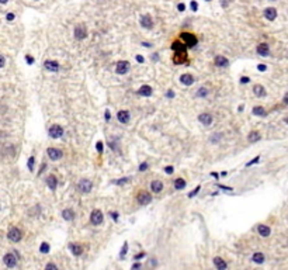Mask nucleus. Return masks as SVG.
Here are the masks:
<instances>
[{
	"instance_id": "obj_1",
	"label": "nucleus",
	"mask_w": 288,
	"mask_h": 270,
	"mask_svg": "<svg viewBox=\"0 0 288 270\" xmlns=\"http://www.w3.org/2000/svg\"><path fill=\"white\" fill-rule=\"evenodd\" d=\"M172 49L174 51V64L181 65L187 61V45L181 40H177L172 44Z\"/></svg>"
},
{
	"instance_id": "obj_2",
	"label": "nucleus",
	"mask_w": 288,
	"mask_h": 270,
	"mask_svg": "<svg viewBox=\"0 0 288 270\" xmlns=\"http://www.w3.org/2000/svg\"><path fill=\"white\" fill-rule=\"evenodd\" d=\"M180 40L187 45V48H194V46L198 44L197 37H195L194 34H191V33H181L180 34Z\"/></svg>"
},
{
	"instance_id": "obj_3",
	"label": "nucleus",
	"mask_w": 288,
	"mask_h": 270,
	"mask_svg": "<svg viewBox=\"0 0 288 270\" xmlns=\"http://www.w3.org/2000/svg\"><path fill=\"white\" fill-rule=\"evenodd\" d=\"M21 237H23L21 231L18 229V228H15V227L10 228L9 232H7V238H9L11 242H20V241H21Z\"/></svg>"
},
{
	"instance_id": "obj_4",
	"label": "nucleus",
	"mask_w": 288,
	"mask_h": 270,
	"mask_svg": "<svg viewBox=\"0 0 288 270\" xmlns=\"http://www.w3.org/2000/svg\"><path fill=\"white\" fill-rule=\"evenodd\" d=\"M129 68H131V65L128 61H118L117 65H115V72L118 73V75H125V73H128Z\"/></svg>"
},
{
	"instance_id": "obj_5",
	"label": "nucleus",
	"mask_w": 288,
	"mask_h": 270,
	"mask_svg": "<svg viewBox=\"0 0 288 270\" xmlns=\"http://www.w3.org/2000/svg\"><path fill=\"white\" fill-rule=\"evenodd\" d=\"M62 135H63V128L61 127V125H52L51 128H49V137L54 138V139H56V138H61Z\"/></svg>"
},
{
	"instance_id": "obj_6",
	"label": "nucleus",
	"mask_w": 288,
	"mask_h": 270,
	"mask_svg": "<svg viewBox=\"0 0 288 270\" xmlns=\"http://www.w3.org/2000/svg\"><path fill=\"white\" fill-rule=\"evenodd\" d=\"M137 200H138V203L139 204H149L152 201V194L151 193H148V191H139L138 193V196H137Z\"/></svg>"
},
{
	"instance_id": "obj_7",
	"label": "nucleus",
	"mask_w": 288,
	"mask_h": 270,
	"mask_svg": "<svg viewBox=\"0 0 288 270\" xmlns=\"http://www.w3.org/2000/svg\"><path fill=\"white\" fill-rule=\"evenodd\" d=\"M104 217H103V213H101L100 210H94L93 213H91L90 215V222L93 225H100L101 222H103Z\"/></svg>"
},
{
	"instance_id": "obj_8",
	"label": "nucleus",
	"mask_w": 288,
	"mask_h": 270,
	"mask_svg": "<svg viewBox=\"0 0 288 270\" xmlns=\"http://www.w3.org/2000/svg\"><path fill=\"white\" fill-rule=\"evenodd\" d=\"M3 262L9 269H13V267L17 266V258H15L13 253H6L4 258H3Z\"/></svg>"
},
{
	"instance_id": "obj_9",
	"label": "nucleus",
	"mask_w": 288,
	"mask_h": 270,
	"mask_svg": "<svg viewBox=\"0 0 288 270\" xmlns=\"http://www.w3.org/2000/svg\"><path fill=\"white\" fill-rule=\"evenodd\" d=\"M91 187H93V184H91V182L87 179H83L82 182L77 184V190L82 191V193H90Z\"/></svg>"
},
{
	"instance_id": "obj_10",
	"label": "nucleus",
	"mask_w": 288,
	"mask_h": 270,
	"mask_svg": "<svg viewBox=\"0 0 288 270\" xmlns=\"http://www.w3.org/2000/svg\"><path fill=\"white\" fill-rule=\"evenodd\" d=\"M86 37H87V30H86V27L83 24L77 25V27L75 28V38L76 40H85Z\"/></svg>"
},
{
	"instance_id": "obj_11",
	"label": "nucleus",
	"mask_w": 288,
	"mask_h": 270,
	"mask_svg": "<svg viewBox=\"0 0 288 270\" xmlns=\"http://www.w3.org/2000/svg\"><path fill=\"white\" fill-rule=\"evenodd\" d=\"M141 25H142L143 28H146V30H151V28H153V20H152V17L149 14H143L142 17H141Z\"/></svg>"
},
{
	"instance_id": "obj_12",
	"label": "nucleus",
	"mask_w": 288,
	"mask_h": 270,
	"mask_svg": "<svg viewBox=\"0 0 288 270\" xmlns=\"http://www.w3.org/2000/svg\"><path fill=\"white\" fill-rule=\"evenodd\" d=\"M46 153H48V156L52 159V161H58V159L62 158V151L61 149H58V148H48Z\"/></svg>"
},
{
	"instance_id": "obj_13",
	"label": "nucleus",
	"mask_w": 288,
	"mask_h": 270,
	"mask_svg": "<svg viewBox=\"0 0 288 270\" xmlns=\"http://www.w3.org/2000/svg\"><path fill=\"white\" fill-rule=\"evenodd\" d=\"M117 120H118L121 124H128L129 122V113L127 110H121V111L117 113Z\"/></svg>"
},
{
	"instance_id": "obj_14",
	"label": "nucleus",
	"mask_w": 288,
	"mask_h": 270,
	"mask_svg": "<svg viewBox=\"0 0 288 270\" xmlns=\"http://www.w3.org/2000/svg\"><path fill=\"white\" fill-rule=\"evenodd\" d=\"M44 68L48 72H58L59 70V64L56 61H45L44 62Z\"/></svg>"
},
{
	"instance_id": "obj_15",
	"label": "nucleus",
	"mask_w": 288,
	"mask_h": 270,
	"mask_svg": "<svg viewBox=\"0 0 288 270\" xmlns=\"http://www.w3.org/2000/svg\"><path fill=\"white\" fill-rule=\"evenodd\" d=\"M257 54L260 55V56H263V58H267L268 55H270V48H268V45H267L266 42L260 44V45L257 46Z\"/></svg>"
},
{
	"instance_id": "obj_16",
	"label": "nucleus",
	"mask_w": 288,
	"mask_h": 270,
	"mask_svg": "<svg viewBox=\"0 0 288 270\" xmlns=\"http://www.w3.org/2000/svg\"><path fill=\"white\" fill-rule=\"evenodd\" d=\"M198 120H200V122L201 124H204V125H211L212 124V115L209 114V113H203V114H200Z\"/></svg>"
},
{
	"instance_id": "obj_17",
	"label": "nucleus",
	"mask_w": 288,
	"mask_h": 270,
	"mask_svg": "<svg viewBox=\"0 0 288 270\" xmlns=\"http://www.w3.org/2000/svg\"><path fill=\"white\" fill-rule=\"evenodd\" d=\"M264 17L267 18V20H270V21H274L277 18V10L273 9V7H268V9L264 10Z\"/></svg>"
},
{
	"instance_id": "obj_18",
	"label": "nucleus",
	"mask_w": 288,
	"mask_h": 270,
	"mask_svg": "<svg viewBox=\"0 0 288 270\" xmlns=\"http://www.w3.org/2000/svg\"><path fill=\"white\" fill-rule=\"evenodd\" d=\"M257 232L260 234V237H263V238H267V237H270V234H271V229H270V227H267V225H263V224H260L257 227Z\"/></svg>"
},
{
	"instance_id": "obj_19",
	"label": "nucleus",
	"mask_w": 288,
	"mask_h": 270,
	"mask_svg": "<svg viewBox=\"0 0 288 270\" xmlns=\"http://www.w3.org/2000/svg\"><path fill=\"white\" fill-rule=\"evenodd\" d=\"M180 82H181L184 86H191L193 83H194V77H193L190 73H184V75L180 76Z\"/></svg>"
},
{
	"instance_id": "obj_20",
	"label": "nucleus",
	"mask_w": 288,
	"mask_h": 270,
	"mask_svg": "<svg viewBox=\"0 0 288 270\" xmlns=\"http://www.w3.org/2000/svg\"><path fill=\"white\" fill-rule=\"evenodd\" d=\"M45 183H46V186H48L51 190H56V187H58V179L55 176H48L46 177V180H45Z\"/></svg>"
},
{
	"instance_id": "obj_21",
	"label": "nucleus",
	"mask_w": 288,
	"mask_h": 270,
	"mask_svg": "<svg viewBox=\"0 0 288 270\" xmlns=\"http://www.w3.org/2000/svg\"><path fill=\"white\" fill-rule=\"evenodd\" d=\"M151 188L153 193H160V191L163 190V183H162L160 180H153V182L151 183Z\"/></svg>"
},
{
	"instance_id": "obj_22",
	"label": "nucleus",
	"mask_w": 288,
	"mask_h": 270,
	"mask_svg": "<svg viewBox=\"0 0 288 270\" xmlns=\"http://www.w3.org/2000/svg\"><path fill=\"white\" fill-rule=\"evenodd\" d=\"M215 65L219 68H226L228 65H229V61H228L225 56H221V55H218V56L215 58Z\"/></svg>"
},
{
	"instance_id": "obj_23",
	"label": "nucleus",
	"mask_w": 288,
	"mask_h": 270,
	"mask_svg": "<svg viewBox=\"0 0 288 270\" xmlns=\"http://www.w3.org/2000/svg\"><path fill=\"white\" fill-rule=\"evenodd\" d=\"M214 264H215V267L218 270H225L228 267L226 262H225L224 259H221V258H214Z\"/></svg>"
},
{
	"instance_id": "obj_24",
	"label": "nucleus",
	"mask_w": 288,
	"mask_h": 270,
	"mask_svg": "<svg viewBox=\"0 0 288 270\" xmlns=\"http://www.w3.org/2000/svg\"><path fill=\"white\" fill-rule=\"evenodd\" d=\"M69 249L75 256H80L83 253V248L80 245H77V243H72V245L69 246Z\"/></svg>"
},
{
	"instance_id": "obj_25",
	"label": "nucleus",
	"mask_w": 288,
	"mask_h": 270,
	"mask_svg": "<svg viewBox=\"0 0 288 270\" xmlns=\"http://www.w3.org/2000/svg\"><path fill=\"white\" fill-rule=\"evenodd\" d=\"M253 93H255L257 97H264V96H266V90H264V87L260 85H256L255 87H253Z\"/></svg>"
},
{
	"instance_id": "obj_26",
	"label": "nucleus",
	"mask_w": 288,
	"mask_h": 270,
	"mask_svg": "<svg viewBox=\"0 0 288 270\" xmlns=\"http://www.w3.org/2000/svg\"><path fill=\"white\" fill-rule=\"evenodd\" d=\"M138 93L141 94V96H145V97H149L152 94V87L151 86H142V87L138 90Z\"/></svg>"
},
{
	"instance_id": "obj_27",
	"label": "nucleus",
	"mask_w": 288,
	"mask_h": 270,
	"mask_svg": "<svg viewBox=\"0 0 288 270\" xmlns=\"http://www.w3.org/2000/svg\"><path fill=\"white\" fill-rule=\"evenodd\" d=\"M247 139H249V142H252V144L257 142V141L260 139V134H259L257 131H252V132L247 135Z\"/></svg>"
},
{
	"instance_id": "obj_28",
	"label": "nucleus",
	"mask_w": 288,
	"mask_h": 270,
	"mask_svg": "<svg viewBox=\"0 0 288 270\" xmlns=\"http://www.w3.org/2000/svg\"><path fill=\"white\" fill-rule=\"evenodd\" d=\"M62 217H63L66 221H72V219L75 218V213H73V210H70V208L63 210V213H62Z\"/></svg>"
},
{
	"instance_id": "obj_29",
	"label": "nucleus",
	"mask_w": 288,
	"mask_h": 270,
	"mask_svg": "<svg viewBox=\"0 0 288 270\" xmlns=\"http://www.w3.org/2000/svg\"><path fill=\"white\" fill-rule=\"evenodd\" d=\"M184 187H185V180L184 179L180 177V179L174 180V188H176V190H183Z\"/></svg>"
},
{
	"instance_id": "obj_30",
	"label": "nucleus",
	"mask_w": 288,
	"mask_h": 270,
	"mask_svg": "<svg viewBox=\"0 0 288 270\" xmlns=\"http://www.w3.org/2000/svg\"><path fill=\"white\" fill-rule=\"evenodd\" d=\"M252 260L255 262V263H259V264H261L264 262V255L263 253H260V252H257V253H255V255L252 256Z\"/></svg>"
},
{
	"instance_id": "obj_31",
	"label": "nucleus",
	"mask_w": 288,
	"mask_h": 270,
	"mask_svg": "<svg viewBox=\"0 0 288 270\" xmlns=\"http://www.w3.org/2000/svg\"><path fill=\"white\" fill-rule=\"evenodd\" d=\"M253 114L255 115H261V117H264L266 115V110L263 108V107H260V106H256V107H253Z\"/></svg>"
},
{
	"instance_id": "obj_32",
	"label": "nucleus",
	"mask_w": 288,
	"mask_h": 270,
	"mask_svg": "<svg viewBox=\"0 0 288 270\" xmlns=\"http://www.w3.org/2000/svg\"><path fill=\"white\" fill-rule=\"evenodd\" d=\"M34 165H35V158H34V156H30V159H28V163H27L28 170H30V172H33V170H34Z\"/></svg>"
},
{
	"instance_id": "obj_33",
	"label": "nucleus",
	"mask_w": 288,
	"mask_h": 270,
	"mask_svg": "<svg viewBox=\"0 0 288 270\" xmlns=\"http://www.w3.org/2000/svg\"><path fill=\"white\" fill-rule=\"evenodd\" d=\"M207 94H208V90H207L205 87L198 89V91H197V96H198V97H205Z\"/></svg>"
},
{
	"instance_id": "obj_34",
	"label": "nucleus",
	"mask_w": 288,
	"mask_h": 270,
	"mask_svg": "<svg viewBox=\"0 0 288 270\" xmlns=\"http://www.w3.org/2000/svg\"><path fill=\"white\" fill-rule=\"evenodd\" d=\"M40 252L41 253H48L49 252V245L48 243H41V248H40Z\"/></svg>"
},
{
	"instance_id": "obj_35",
	"label": "nucleus",
	"mask_w": 288,
	"mask_h": 270,
	"mask_svg": "<svg viewBox=\"0 0 288 270\" xmlns=\"http://www.w3.org/2000/svg\"><path fill=\"white\" fill-rule=\"evenodd\" d=\"M200 188H201V186H197V187H195L194 188V190H193V191H191V193H190V194H188V197H194V196L195 194H198V191H200Z\"/></svg>"
},
{
	"instance_id": "obj_36",
	"label": "nucleus",
	"mask_w": 288,
	"mask_h": 270,
	"mask_svg": "<svg viewBox=\"0 0 288 270\" xmlns=\"http://www.w3.org/2000/svg\"><path fill=\"white\" fill-rule=\"evenodd\" d=\"M127 250H128V243L125 242V243H124V246H122V250H121V253H120V258H122V256H125V253H127Z\"/></svg>"
},
{
	"instance_id": "obj_37",
	"label": "nucleus",
	"mask_w": 288,
	"mask_h": 270,
	"mask_svg": "<svg viewBox=\"0 0 288 270\" xmlns=\"http://www.w3.org/2000/svg\"><path fill=\"white\" fill-rule=\"evenodd\" d=\"M148 167H149V165L146 163V162H143V163L139 165V170H141V172H145V170H148Z\"/></svg>"
},
{
	"instance_id": "obj_38",
	"label": "nucleus",
	"mask_w": 288,
	"mask_h": 270,
	"mask_svg": "<svg viewBox=\"0 0 288 270\" xmlns=\"http://www.w3.org/2000/svg\"><path fill=\"white\" fill-rule=\"evenodd\" d=\"M128 180H129L128 177H124V179H118V180H115L114 183H115V184H124V183H127Z\"/></svg>"
},
{
	"instance_id": "obj_39",
	"label": "nucleus",
	"mask_w": 288,
	"mask_h": 270,
	"mask_svg": "<svg viewBox=\"0 0 288 270\" xmlns=\"http://www.w3.org/2000/svg\"><path fill=\"white\" fill-rule=\"evenodd\" d=\"M103 142H101V141H98V142L97 144H96V148H97V151L98 152H100V153H101V152H103Z\"/></svg>"
},
{
	"instance_id": "obj_40",
	"label": "nucleus",
	"mask_w": 288,
	"mask_h": 270,
	"mask_svg": "<svg viewBox=\"0 0 288 270\" xmlns=\"http://www.w3.org/2000/svg\"><path fill=\"white\" fill-rule=\"evenodd\" d=\"M190 7H191V10H193V11H197V10H198V4H197V2H191Z\"/></svg>"
},
{
	"instance_id": "obj_41",
	"label": "nucleus",
	"mask_w": 288,
	"mask_h": 270,
	"mask_svg": "<svg viewBox=\"0 0 288 270\" xmlns=\"http://www.w3.org/2000/svg\"><path fill=\"white\" fill-rule=\"evenodd\" d=\"M259 159H260V156H256V158L255 159H253V161H250V162H249V163L247 165H246V166H252V165H255V163H257V162H259Z\"/></svg>"
},
{
	"instance_id": "obj_42",
	"label": "nucleus",
	"mask_w": 288,
	"mask_h": 270,
	"mask_svg": "<svg viewBox=\"0 0 288 270\" xmlns=\"http://www.w3.org/2000/svg\"><path fill=\"white\" fill-rule=\"evenodd\" d=\"M4 65H6V58L2 55L0 56V68H4Z\"/></svg>"
},
{
	"instance_id": "obj_43",
	"label": "nucleus",
	"mask_w": 288,
	"mask_h": 270,
	"mask_svg": "<svg viewBox=\"0 0 288 270\" xmlns=\"http://www.w3.org/2000/svg\"><path fill=\"white\" fill-rule=\"evenodd\" d=\"M164 172H166L167 175H172V173L174 172V169H173V166H167L166 169H164Z\"/></svg>"
},
{
	"instance_id": "obj_44",
	"label": "nucleus",
	"mask_w": 288,
	"mask_h": 270,
	"mask_svg": "<svg viewBox=\"0 0 288 270\" xmlns=\"http://www.w3.org/2000/svg\"><path fill=\"white\" fill-rule=\"evenodd\" d=\"M45 269H55V270H58V266H56V264H54V263H48L45 266Z\"/></svg>"
},
{
	"instance_id": "obj_45",
	"label": "nucleus",
	"mask_w": 288,
	"mask_h": 270,
	"mask_svg": "<svg viewBox=\"0 0 288 270\" xmlns=\"http://www.w3.org/2000/svg\"><path fill=\"white\" fill-rule=\"evenodd\" d=\"M6 20L7 21H13V20H14V14H13V13H9V14L6 15Z\"/></svg>"
},
{
	"instance_id": "obj_46",
	"label": "nucleus",
	"mask_w": 288,
	"mask_h": 270,
	"mask_svg": "<svg viewBox=\"0 0 288 270\" xmlns=\"http://www.w3.org/2000/svg\"><path fill=\"white\" fill-rule=\"evenodd\" d=\"M249 82H250V79H249L247 76H242L240 77V83H249Z\"/></svg>"
},
{
	"instance_id": "obj_47",
	"label": "nucleus",
	"mask_w": 288,
	"mask_h": 270,
	"mask_svg": "<svg viewBox=\"0 0 288 270\" xmlns=\"http://www.w3.org/2000/svg\"><path fill=\"white\" fill-rule=\"evenodd\" d=\"M27 64L28 65H33L34 64V58L31 55H27Z\"/></svg>"
},
{
	"instance_id": "obj_48",
	"label": "nucleus",
	"mask_w": 288,
	"mask_h": 270,
	"mask_svg": "<svg viewBox=\"0 0 288 270\" xmlns=\"http://www.w3.org/2000/svg\"><path fill=\"white\" fill-rule=\"evenodd\" d=\"M257 69L260 70V72H264V70L267 69V66H266V65H263V64H261V65H259V66H257Z\"/></svg>"
},
{
	"instance_id": "obj_49",
	"label": "nucleus",
	"mask_w": 288,
	"mask_h": 270,
	"mask_svg": "<svg viewBox=\"0 0 288 270\" xmlns=\"http://www.w3.org/2000/svg\"><path fill=\"white\" fill-rule=\"evenodd\" d=\"M111 218L114 219V221H117V219H118V213H111Z\"/></svg>"
},
{
	"instance_id": "obj_50",
	"label": "nucleus",
	"mask_w": 288,
	"mask_h": 270,
	"mask_svg": "<svg viewBox=\"0 0 288 270\" xmlns=\"http://www.w3.org/2000/svg\"><path fill=\"white\" fill-rule=\"evenodd\" d=\"M177 9H179V11H184V9H185V6L183 3H180L179 6H177Z\"/></svg>"
},
{
	"instance_id": "obj_51",
	"label": "nucleus",
	"mask_w": 288,
	"mask_h": 270,
	"mask_svg": "<svg viewBox=\"0 0 288 270\" xmlns=\"http://www.w3.org/2000/svg\"><path fill=\"white\" fill-rule=\"evenodd\" d=\"M229 2H230V0H221V4H222V7H226Z\"/></svg>"
},
{
	"instance_id": "obj_52",
	"label": "nucleus",
	"mask_w": 288,
	"mask_h": 270,
	"mask_svg": "<svg viewBox=\"0 0 288 270\" xmlns=\"http://www.w3.org/2000/svg\"><path fill=\"white\" fill-rule=\"evenodd\" d=\"M137 61L139 62V64H142V62L145 61V59H143V56H142V55H138V56H137Z\"/></svg>"
},
{
	"instance_id": "obj_53",
	"label": "nucleus",
	"mask_w": 288,
	"mask_h": 270,
	"mask_svg": "<svg viewBox=\"0 0 288 270\" xmlns=\"http://www.w3.org/2000/svg\"><path fill=\"white\" fill-rule=\"evenodd\" d=\"M167 97H170V99H173V97H174V93H173V91H172V90H170V91H167Z\"/></svg>"
},
{
	"instance_id": "obj_54",
	"label": "nucleus",
	"mask_w": 288,
	"mask_h": 270,
	"mask_svg": "<svg viewBox=\"0 0 288 270\" xmlns=\"http://www.w3.org/2000/svg\"><path fill=\"white\" fill-rule=\"evenodd\" d=\"M143 256H145V253H139V255H137V256H135V259H137V260H138V259H141V258H143Z\"/></svg>"
},
{
	"instance_id": "obj_55",
	"label": "nucleus",
	"mask_w": 288,
	"mask_h": 270,
	"mask_svg": "<svg viewBox=\"0 0 288 270\" xmlns=\"http://www.w3.org/2000/svg\"><path fill=\"white\" fill-rule=\"evenodd\" d=\"M219 188H224V190H232V187H226V186H221V184H219Z\"/></svg>"
},
{
	"instance_id": "obj_56",
	"label": "nucleus",
	"mask_w": 288,
	"mask_h": 270,
	"mask_svg": "<svg viewBox=\"0 0 288 270\" xmlns=\"http://www.w3.org/2000/svg\"><path fill=\"white\" fill-rule=\"evenodd\" d=\"M139 267H141L139 263H133V264H132V269H139Z\"/></svg>"
},
{
	"instance_id": "obj_57",
	"label": "nucleus",
	"mask_w": 288,
	"mask_h": 270,
	"mask_svg": "<svg viewBox=\"0 0 288 270\" xmlns=\"http://www.w3.org/2000/svg\"><path fill=\"white\" fill-rule=\"evenodd\" d=\"M106 120H107V121H108V120H110V111H108V110H107V111H106Z\"/></svg>"
},
{
	"instance_id": "obj_58",
	"label": "nucleus",
	"mask_w": 288,
	"mask_h": 270,
	"mask_svg": "<svg viewBox=\"0 0 288 270\" xmlns=\"http://www.w3.org/2000/svg\"><path fill=\"white\" fill-rule=\"evenodd\" d=\"M211 176H214V177H215V179H218V173H211Z\"/></svg>"
},
{
	"instance_id": "obj_59",
	"label": "nucleus",
	"mask_w": 288,
	"mask_h": 270,
	"mask_svg": "<svg viewBox=\"0 0 288 270\" xmlns=\"http://www.w3.org/2000/svg\"><path fill=\"white\" fill-rule=\"evenodd\" d=\"M142 45H143V46H148V48H149V46H152V45H151V44H148V42H143V44H142Z\"/></svg>"
},
{
	"instance_id": "obj_60",
	"label": "nucleus",
	"mask_w": 288,
	"mask_h": 270,
	"mask_svg": "<svg viewBox=\"0 0 288 270\" xmlns=\"http://www.w3.org/2000/svg\"><path fill=\"white\" fill-rule=\"evenodd\" d=\"M284 103H285V104H288V96H285V99H284Z\"/></svg>"
},
{
	"instance_id": "obj_61",
	"label": "nucleus",
	"mask_w": 288,
	"mask_h": 270,
	"mask_svg": "<svg viewBox=\"0 0 288 270\" xmlns=\"http://www.w3.org/2000/svg\"><path fill=\"white\" fill-rule=\"evenodd\" d=\"M284 122H287V124H288V117H285V118H284Z\"/></svg>"
},
{
	"instance_id": "obj_62",
	"label": "nucleus",
	"mask_w": 288,
	"mask_h": 270,
	"mask_svg": "<svg viewBox=\"0 0 288 270\" xmlns=\"http://www.w3.org/2000/svg\"><path fill=\"white\" fill-rule=\"evenodd\" d=\"M2 3H3V4H6V3H7V0H2Z\"/></svg>"
},
{
	"instance_id": "obj_63",
	"label": "nucleus",
	"mask_w": 288,
	"mask_h": 270,
	"mask_svg": "<svg viewBox=\"0 0 288 270\" xmlns=\"http://www.w3.org/2000/svg\"><path fill=\"white\" fill-rule=\"evenodd\" d=\"M207 2H209V0H207Z\"/></svg>"
}]
</instances>
